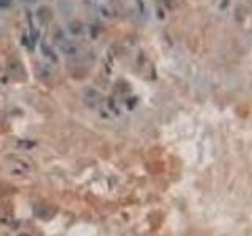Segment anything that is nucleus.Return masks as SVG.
I'll use <instances>...</instances> for the list:
<instances>
[{"instance_id":"f03ea898","label":"nucleus","mask_w":252,"mask_h":236,"mask_svg":"<svg viewBox=\"0 0 252 236\" xmlns=\"http://www.w3.org/2000/svg\"><path fill=\"white\" fill-rule=\"evenodd\" d=\"M25 2H32V0H25Z\"/></svg>"},{"instance_id":"f257e3e1","label":"nucleus","mask_w":252,"mask_h":236,"mask_svg":"<svg viewBox=\"0 0 252 236\" xmlns=\"http://www.w3.org/2000/svg\"><path fill=\"white\" fill-rule=\"evenodd\" d=\"M13 5V0H0V10H6Z\"/></svg>"}]
</instances>
